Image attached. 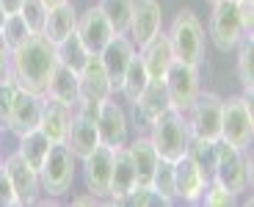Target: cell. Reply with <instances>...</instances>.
Wrapping results in <instances>:
<instances>
[{
    "label": "cell",
    "mask_w": 254,
    "mask_h": 207,
    "mask_svg": "<svg viewBox=\"0 0 254 207\" xmlns=\"http://www.w3.org/2000/svg\"><path fill=\"white\" fill-rule=\"evenodd\" d=\"M235 199L238 196H232L221 182H216V180H210L207 188H204V194H202V202L207 207H227V205H235Z\"/></svg>",
    "instance_id": "d590c367"
},
{
    "label": "cell",
    "mask_w": 254,
    "mask_h": 207,
    "mask_svg": "<svg viewBox=\"0 0 254 207\" xmlns=\"http://www.w3.org/2000/svg\"><path fill=\"white\" fill-rule=\"evenodd\" d=\"M207 182L210 180H204L202 171L190 163L185 155L174 163V196H177V199L190 202V205L202 202V194H204V188H207Z\"/></svg>",
    "instance_id": "d6986e66"
},
{
    "label": "cell",
    "mask_w": 254,
    "mask_h": 207,
    "mask_svg": "<svg viewBox=\"0 0 254 207\" xmlns=\"http://www.w3.org/2000/svg\"><path fill=\"white\" fill-rule=\"evenodd\" d=\"M127 113L119 102L111 97L100 100V111H97V133H100V144L111 146V149H122L127 144Z\"/></svg>",
    "instance_id": "8fae6325"
},
{
    "label": "cell",
    "mask_w": 254,
    "mask_h": 207,
    "mask_svg": "<svg viewBox=\"0 0 254 207\" xmlns=\"http://www.w3.org/2000/svg\"><path fill=\"white\" fill-rule=\"evenodd\" d=\"M238 14H241L243 33H246V36H252V28H254V3H252V0H238Z\"/></svg>",
    "instance_id": "ab89813d"
},
{
    "label": "cell",
    "mask_w": 254,
    "mask_h": 207,
    "mask_svg": "<svg viewBox=\"0 0 254 207\" xmlns=\"http://www.w3.org/2000/svg\"><path fill=\"white\" fill-rule=\"evenodd\" d=\"M75 166L77 157L66 144H53L50 155H47L45 166L39 169V182H42V194L50 199H61L69 194L72 180H75Z\"/></svg>",
    "instance_id": "8992f818"
},
{
    "label": "cell",
    "mask_w": 254,
    "mask_h": 207,
    "mask_svg": "<svg viewBox=\"0 0 254 207\" xmlns=\"http://www.w3.org/2000/svg\"><path fill=\"white\" fill-rule=\"evenodd\" d=\"M138 185V177H135V166L130 160V152L122 146L114 152V174H111V194L105 202L111 205H125V196Z\"/></svg>",
    "instance_id": "ffe728a7"
},
{
    "label": "cell",
    "mask_w": 254,
    "mask_h": 207,
    "mask_svg": "<svg viewBox=\"0 0 254 207\" xmlns=\"http://www.w3.org/2000/svg\"><path fill=\"white\" fill-rule=\"evenodd\" d=\"M50 149H53V141L42 130H39V127H36V130H31V133H25V136H19L17 155L22 157V160H25L33 171H39L42 166H45Z\"/></svg>",
    "instance_id": "4316f807"
},
{
    "label": "cell",
    "mask_w": 254,
    "mask_h": 207,
    "mask_svg": "<svg viewBox=\"0 0 254 207\" xmlns=\"http://www.w3.org/2000/svg\"><path fill=\"white\" fill-rule=\"evenodd\" d=\"M213 180L221 182L232 196H241L252 185V155L246 149L227 144V141H216V171Z\"/></svg>",
    "instance_id": "277c9868"
},
{
    "label": "cell",
    "mask_w": 254,
    "mask_h": 207,
    "mask_svg": "<svg viewBox=\"0 0 254 207\" xmlns=\"http://www.w3.org/2000/svg\"><path fill=\"white\" fill-rule=\"evenodd\" d=\"M42 3H45V6L50 8V6H58V3H64V0H42Z\"/></svg>",
    "instance_id": "f6af8a7d"
},
{
    "label": "cell",
    "mask_w": 254,
    "mask_h": 207,
    "mask_svg": "<svg viewBox=\"0 0 254 207\" xmlns=\"http://www.w3.org/2000/svg\"><path fill=\"white\" fill-rule=\"evenodd\" d=\"M114 152L111 146L100 144L94 152L83 157V180H86V191L94 194L100 202L108 199L111 194V174H114Z\"/></svg>",
    "instance_id": "30bf717a"
},
{
    "label": "cell",
    "mask_w": 254,
    "mask_h": 207,
    "mask_svg": "<svg viewBox=\"0 0 254 207\" xmlns=\"http://www.w3.org/2000/svg\"><path fill=\"white\" fill-rule=\"evenodd\" d=\"M254 138V113H252V97L235 94L221 102V141L249 149Z\"/></svg>",
    "instance_id": "5b68a950"
},
{
    "label": "cell",
    "mask_w": 254,
    "mask_h": 207,
    "mask_svg": "<svg viewBox=\"0 0 254 207\" xmlns=\"http://www.w3.org/2000/svg\"><path fill=\"white\" fill-rule=\"evenodd\" d=\"M163 28V8L158 0H133V17H130V42L135 47H144L149 39H155Z\"/></svg>",
    "instance_id": "7c38bea8"
},
{
    "label": "cell",
    "mask_w": 254,
    "mask_h": 207,
    "mask_svg": "<svg viewBox=\"0 0 254 207\" xmlns=\"http://www.w3.org/2000/svg\"><path fill=\"white\" fill-rule=\"evenodd\" d=\"M72 205H100V199H97L94 194H86V196H75V199H72Z\"/></svg>",
    "instance_id": "7bdbcfd3"
},
{
    "label": "cell",
    "mask_w": 254,
    "mask_h": 207,
    "mask_svg": "<svg viewBox=\"0 0 254 207\" xmlns=\"http://www.w3.org/2000/svg\"><path fill=\"white\" fill-rule=\"evenodd\" d=\"M100 58H102V67H105V72H108V77H111L114 91H119L127 67H130V61L135 58V44L127 39V33H114L111 42L102 47Z\"/></svg>",
    "instance_id": "5bb4252c"
},
{
    "label": "cell",
    "mask_w": 254,
    "mask_h": 207,
    "mask_svg": "<svg viewBox=\"0 0 254 207\" xmlns=\"http://www.w3.org/2000/svg\"><path fill=\"white\" fill-rule=\"evenodd\" d=\"M45 97L61 102L66 108H75L77 100H80V86H77V72H72L66 64L58 61L56 69H53L50 80H47V91Z\"/></svg>",
    "instance_id": "603a6c76"
},
{
    "label": "cell",
    "mask_w": 254,
    "mask_h": 207,
    "mask_svg": "<svg viewBox=\"0 0 254 207\" xmlns=\"http://www.w3.org/2000/svg\"><path fill=\"white\" fill-rule=\"evenodd\" d=\"M6 171H8V180H11V188H14V199H17V207H28V205H36L39 194H42V182H39V171H33L31 166L22 160V157L14 152L11 157H6Z\"/></svg>",
    "instance_id": "4fadbf2b"
},
{
    "label": "cell",
    "mask_w": 254,
    "mask_h": 207,
    "mask_svg": "<svg viewBox=\"0 0 254 207\" xmlns=\"http://www.w3.org/2000/svg\"><path fill=\"white\" fill-rule=\"evenodd\" d=\"M185 157H188L190 163L202 171L204 180H213V171H216V141L190 136L188 138V146H185Z\"/></svg>",
    "instance_id": "83f0119b"
},
{
    "label": "cell",
    "mask_w": 254,
    "mask_h": 207,
    "mask_svg": "<svg viewBox=\"0 0 254 207\" xmlns=\"http://www.w3.org/2000/svg\"><path fill=\"white\" fill-rule=\"evenodd\" d=\"M0 207H17L11 180H8V171H6V166H3V163H0Z\"/></svg>",
    "instance_id": "f35d334b"
},
{
    "label": "cell",
    "mask_w": 254,
    "mask_h": 207,
    "mask_svg": "<svg viewBox=\"0 0 254 207\" xmlns=\"http://www.w3.org/2000/svg\"><path fill=\"white\" fill-rule=\"evenodd\" d=\"M125 149L130 152V160L135 166V177H138V185H152V174L158 169V152H155L149 136H135L130 144H125Z\"/></svg>",
    "instance_id": "484cf974"
},
{
    "label": "cell",
    "mask_w": 254,
    "mask_h": 207,
    "mask_svg": "<svg viewBox=\"0 0 254 207\" xmlns=\"http://www.w3.org/2000/svg\"><path fill=\"white\" fill-rule=\"evenodd\" d=\"M146 83H149V75H146L144 64H141L138 53H135V58L130 61V67H127V72H125V80H122L119 91L125 94L127 102H135V100H138V94L146 88Z\"/></svg>",
    "instance_id": "1f68e13d"
},
{
    "label": "cell",
    "mask_w": 254,
    "mask_h": 207,
    "mask_svg": "<svg viewBox=\"0 0 254 207\" xmlns=\"http://www.w3.org/2000/svg\"><path fill=\"white\" fill-rule=\"evenodd\" d=\"M0 6H3L6 14H17L22 8V0H0Z\"/></svg>",
    "instance_id": "b9f144b4"
},
{
    "label": "cell",
    "mask_w": 254,
    "mask_h": 207,
    "mask_svg": "<svg viewBox=\"0 0 254 207\" xmlns=\"http://www.w3.org/2000/svg\"><path fill=\"white\" fill-rule=\"evenodd\" d=\"M207 3H210V6H216V3H221V0H207Z\"/></svg>",
    "instance_id": "bcb514c9"
},
{
    "label": "cell",
    "mask_w": 254,
    "mask_h": 207,
    "mask_svg": "<svg viewBox=\"0 0 254 207\" xmlns=\"http://www.w3.org/2000/svg\"><path fill=\"white\" fill-rule=\"evenodd\" d=\"M166 91H169V102H172L174 111L185 113L190 108V102L196 100L199 94V67H190L185 61L174 58L166 69Z\"/></svg>",
    "instance_id": "9c48e42d"
},
{
    "label": "cell",
    "mask_w": 254,
    "mask_h": 207,
    "mask_svg": "<svg viewBox=\"0 0 254 207\" xmlns=\"http://www.w3.org/2000/svg\"><path fill=\"white\" fill-rule=\"evenodd\" d=\"M0 163H3V160H0Z\"/></svg>",
    "instance_id": "7dc6e473"
},
{
    "label": "cell",
    "mask_w": 254,
    "mask_h": 207,
    "mask_svg": "<svg viewBox=\"0 0 254 207\" xmlns=\"http://www.w3.org/2000/svg\"><path fill=\"white\" fill-rule=\"evenodd\" d=\"M77 31V11H75V3L72 0H64L58 6L47 8V19H45V36L50 39L53 44L64 42L66 36Z\"/></svg>",
    "instance_id": "d4e9b609"
},
{
    "label": "cell",
    "mask_w": 254,
    "mask_h": 207,
    "mask_svg": "<svg viewBox=\"0 0 254 207\" xmlns=\"http://www.w3.org/2000/svg\"><path fill=\"white\" fill-rule=\"evenodd\" d=\"M42 102H45V97L33 94V91H25V88H17V97H14V105H11V116H8V130L17 138L39 127Z\"/></svg>",
    "instance_id": "2e32d148"
},
{
    "label": "cell",
    "mask_w": 254,
    "mask_h": 207,
    "mask_svg": "<svg viewBox=\"0 0 254 207\" xmlns=\"http://www.w3.org/2000/svg\"><path fill=\"white\" fill-rule=\"evenodd\" d=\"M77 86H80V100H105V97L114 94V86H111V77L102 67L100 56H89L83 69L77 72Z\"/></svg>",
    "instance_id": "e0dca14e"
},
{
    "label": "cell",
    "mask_w": 254,
    "mask_h": 207,
    "mask_svg": "<svg viewBox=\"0 0 254 207\" xmlns=\"http://www.w3.org/2000/svg\"><path fill=\"white\" fill-rule=\"evenodd\" d=\"M17 97V83H0V133L8 130V116H11V105Z\"/></svg>",
    "instance_id": "74e56055"
},
{
    "label": "cell",
    "mask_w": 254,
    "mask_h": 207,
    "mask_svg": "<svg viewBox=\"0 0 254 207\" xmlns=\"http://www.w3.org/2000/svg\"><path fill=\"white\" fill-rule=\"evenodd\" d=\"M19 17L28 22L33 33L45 31V19H47V6L42 0H22V8H19Z\"/></svg>",
    "instance_id": "e575fe53"
},
{
    "label": "cell",
    "mask_w": 254,
    "mask_h": 207,
    "mask_svg": "<svg viewBox=\"0 0 254 207\" xmlns=\"http://www.w3.org/2000/svg\"><path fill=\"white\" fill-rule=\"evenodd\" d=\"M221 97L216 91H202L199 88L196 100L190 102L185 113H190L188 127L190 136L207 138V141H221Z\"/></svg>",
    "instance_id": "52a82bcc"
},
{
    "label": "cell",
    "mask_w": 254,
    "mask_h": 207,
    "mask_svg": "<svg viewBox=\"0 0 254 207\" xmlns=\"http://www.w3.org/2000/svg\"><path fill=\"white\" fill-rule=\"evenodd\" d=\"M6 17H8V14L3 11V6H0V31H3V22H6Z\"/></svg>",
    "instance_id": "ee69618b"
},
{
    "label": "cell",
    "mask_w": 254,
    "mask_h": 207,
    "mask_svg": "<svg viewBox=\"0 0 254 207\" xmlns=\"http://www.w3.org/2000/svg\"><path fill=\"white\" fill-rule=\"evenodd\" d=\"M133 105H135V119H138L141 125L149 127L160 113L172 108V102H169V91H166V83L163 80H149Z\"/></svg>",
    "instance_id": "44dd1931"
},
{
    "label": "cell",
    "mask_w": 254,
    "mask_h": 207,
    "mask_svg": "<svg viewBox=\"0 0 254 207\" xmlns=\"http://www.w3.org/2000/svg\"><path fill=\"white\" fill-rule=\"evenodd\" d=\"M14 80V69H11V50H6L0 44V83Z\"/></svg>",
    "instance_id": "60d3db41"
},
{
    "label": "cell",
    "mask_w": 254,
    "mask_h": 207,
    "mask_svg": "<svg viewBox=\"0 0 254 207\" xmlns=\"http://www.w3.org/2000/svg\"><path fill=\"white\" fill-rule=\"evenodd\" d=\"M56 64H58L56 44L45 33H33L22 47H17L11 53V69L17 88H25V91L45 97L47 80H50Z\"/></svg>",
    "instance_id": "6da1fadb"
},
{
    "label": "cell",
    "mask_w": 254,
    "mask_h": 207,
    "mask_svg": "<svg viewBox=\"0 0 254 207\" xmlns=\"http://www.w3.org/2000/svg\"><path fill=\"white\" fill-rule=\"evenodd\" d=\"M77 36H80V42L86 44V50H89L91 56H100L102 47L111 42L114 28H111L108 17L102 14L100 6L86 8V11L77 17Z\"/></svg>",
    "instance_id": "9a60e30c"
},
{
    "label": "cell",
    "mask_w": 254,
    "mask_h": 207,
    "mask_svg": "<svg viewBox=\"0 0 254 207\" xmlns=\"http://www.w3.org/2000/svg\"><path fill=\"white\" fill-rule=\"evenodd\" d=\"M149 188L163 199V205H174L177 202V196H174V163L158 160V169L152 174V185Z\"/></svg>",
    "instance_id": "836d02e7"
},
{
    "label": "cell",
    "mask_w": 254,
    "mask_h": 207,
    "mask_svg": "<svg viewBox=\"0 0 254 207\" xmlns=\"http://www.w3.org/2000/svg\"><path fill=\"white\" fill-rule=\"evenodd\" d=\"M169 42L177 61H185L190 67H202L204 61V47H207V36L204 28L199 22V17L193 14V8H180L174 14L172 25H169Z\"/></svg>",
    "instance_id": "7a4b0ae2"
},
{
    "label": "cell",
    "mask_w": 254,
    "mask_h": 207,
    "mask_svg": "<svg viewBox=\"0 0 254 207\" xmlns=\"http://www.w3.org/2000/svg\"><path fill=\"white\" fill-rule=\"evenodd\" d=\"M72 108L61 105V102L45 97L42 102V119H39V130L50 138L53 144H64L66 141V130H69Z\"/></svg>",
    "instance_id": "cb8c5ba5"
},
{
    "label": "cell",
    "mask_w": 254,
    "mask_h": 207,
    "mask_svg": "<svg viewBox=\"0 0 254 207\" xmlns=\"http://www.w3.org/2000/svg\"><path fill=\"white\" fill-rule=\"evenodd\" d=\"M149 130H152L149 133V141H152L160 160L177 163L180 157L185 155V146H188V138H190V127H188L185 113L169 108V111H163L149 125Z\"/></svg>",
    "instance_id": "3957f363"
},
{
    "label": "cell",
    "mask_w": 254,
    "mask_h": 207,
    "mask_svg": "<svg viewBox=\"0 0 254 207\" xmlns=\"http://www.w3.org/2000/svg\"><path fill=\"white\" fill-rule=\"evenodd\" d=\"M125 205H133V207H160V205H163V199H160L149 185H135V188L125 196Z\"/></svg>",
    "instance_id": "8d00e7d4"
},
{
    "label": "cell",
    "mask_w": 254,
    "mask_h": 207,
    "mask_svg": "<svg viewBox=\"0 0 254 207\" xmlns=\"http://www.w3.org/2000/svg\"><path fill=\"white\" fill-rule=\"evenodd\" d=\"M238 80L243 86V94L252 97L254 91V39L243 36L238 42Z\"/></svg>",
    "instance_id": "f1b7e54d"
},
{
    "label": "cell",
    "mask_w": 254,
    "mask_h": 207,
    "mask_svg": "<svg viewBox=\"0 0 254 207\" xmlns=\"http://www.w3.org/2000/svg\"><path fill=\"white\" fill-rule=\"evenodd\" d=\"M64 144L72 149V155L77 160L94 152V146H100V133H97V122L86 119L80 113L72 111V119H69V130H66V141Z\"/></svg>",
    "instance_id": "7402d4cb"
},
{
    "label": "cell",
    "mask_w": 254,
    "mask_h": 207,
    "mask_svg": "<svg viewBox=\"0 0 254 207\" xmlns=\"http://www.w3.org/2000/svg\"><path fill=\"white\" fill-rule=\"evenodd\" d=\"M138 58H141V64H144L149 80H163L169 64L174 61V50H172V42H169V36L160 31L158 36L149 39L144 47H138Z\"/></svg>",
    "instance_id": "ac0fdd59"
},
{
    "label": "cell",
    "mask_w": 254,
    "mask_h": 207,
    "mask_svg": "<svg viewBox=\"0 0 254 207\" xmlns=\"http://www.w3.org/2000/svg\"><path fill=\"white\" fill-rule=\"evenodd\" d=\"M33 36V31L28 28V22L17 14H8L6 22H3V31H0V44L6 47V50H17V47H22V44L28 42V39Z\"/></svg>",
    "instance_id": "4dcf8cb0"
},
{
    "label": "cell",
    "mask_w": 254,
    "mask_h": 207,
    "mask_svg": "<svg viewBox=\"0 0 254 207\" xmlns=\"http://www.w3.org/2000/svg\"><path fill=\"white\" fill-rule=\"evenodd\" d=\"M246 36L241 25V14H238V0H221L213 6L210 14V39L216 44L218 53L235 50L238 42Z\"/></svg>",
    "instance_id": "ba28073f"
},
{
    "label": "cell",
    "mask_w": 254,
    "mask_h": 207,
    "mask_svg": "<svg viewBox=\"0 0 254 207\" xmlns=\"http://www.w3.org/2000/svg\"><path fill=\"white\" fill-rule=\"evenodd\" d=\"M56 53H58V61L66 64V67H69L72 72H80L83 64H86V58L91 56V53L86 50V44L80 42L77 31L72 33V36H66L64 42H58V44H56Z\"/></svg>",
    "instance_id": "f546056e"
},
{
    "label": "cell",
    "mask_w": 254,
    "mask_h": 207,
    "mask_svg": "<svg viewBox=\"0 0 254 207\" xmlns=\"http://www.w3.org/2000/svg\"><path fill=\"white\" fill-rule=\"evenodd\" d=\"M100 8L108 17L114 33H127L130 17H133V0H100Z\"/></svg>",
    "instance_id": "d6a6232c"
}]
</instances>
